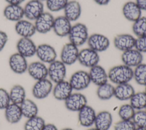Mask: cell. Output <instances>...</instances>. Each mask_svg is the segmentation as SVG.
<instances>
[{"label": "cell", "instance_id": "obj_3", "mask_svg": "<svg viewBox=\"0 0 146 130\" xmlns=\"http://www.w3.org/2000/svg\"><path fill=\"white\" fill-rule=\"evenodd\" d=\"M67 74V68L60 60H55L49 64L48 67V76L54 83L65 80Z\"/></svg>", "mask_w": 146, "mask_h": 130}, {"label": "cell", "instance_id": "obj_15", "mask_svg": "<svg viewBox=\"0 0 146 130\" xmlns=\"http://www.w3.org/2000/svg\"><path fill=\"white\" fill-rule=\"evenodd\" d=\"M36 46L31 38H21L17 42V52L25 57L31 58L36 54Z\"/></svg>", "mask_w": 146, "mask_h": 130}, {"label": "cell", "instance_id": "obj_24", "mask_svg": "<svg viewBox=\"0 0 146 130\" xmlns=\"http://www.w3.org/2000/svg\"><path fill=\"white\" fill-rule=\"evenodd\" d=\"M64 16L71 22L78 21L82 15V6L80 2L76 0L68 1L63 9Z\"/></svg>", "mask_w": 146, "mask_h": 130}, {"label": "cell", "instance_id": "obj_49", "mask_svg": "<svg viewBox=\"0 0 146 130\" xmlns=\"http://www.w3.org/2000/svg\"><path fill=\"white\" fill-rule=\"evenodd\" d=\"M87 130H98V129H97L96 128H90V129H87Z\"/></svg>", "mask_w": 146, "mask_h": 130}, {"label": "cell", "instance_id": "obj_35", "mask_svg": "<svg viewBox=\"0 0 146 130\" xmlns=\"http://www.w3.org/2000/svg\"><path fill=\"white\" fill-rule=\"evenodd\" d=\"M132 31L136 37L146 35V16H141L133 22Z\"/></svg>", "mask_w": 146, "mask_h": 130}, {"label": "cell", "instance_id": "obj_33", "mask_svg": "<svg viewBox=\"0 0 146 130\" xmlns=\"http://www.w3.org/2000/svg\"><path fill=\"white\" fill-rule=\"evenodd\" d=\"M46 124L43 117L36 115L27 119L24 125L25 130H42Z\"/></svg>", "mask_w": 146, "mask_h": 130}, {"label": "cell", "instance_id": "obj_46", "mask_svg": "<svg viewBox=\"0 0 146 130\" xmlns=\"http://www.w3.org/2000/svg\"><path fill=\"white\" fill-rule=\"evenodd\" d=\"M97 5L100 6L107 5L111 0H93Z\"/></svg>", "mask_w": 146, "mask_h": 130}, {"label": "cell", "instance_id": "obj_32", "mask_svg": "<svg viewBox=\"0 0 146 130\" xmlns=\"http://www.w3.org/2000/svg\"><path fill=\"white\" fill-rule=\"evenodd\" d=\"M129 100V104L135 110H143L146 108V94L144 91L135 92Z\"/></svg>", "mask_w": 146, "mask_h": 130}, {"label": "cell", "instance_id": "obj_36", "mask_svg": "<svg viewBox=\"0 0 146 130\" xmlns=\"http://www.w3.org/2000/svg\"><path fill=\"white\" fill-rule=\"evenodd\" d=\"M135 109L130 104H124L120 106L118 111V115L121 120H132L135 114Z\"/></svg>", "mask_w": 146, "mask_h": 130}, {"label": "cell", "instance_id": "obj_39", "mask_svg": "<svg viewBox=\"0 0 146 130\" xmlns=\"http://www.w3.org/2000/svg\"><path fill=\"white\" fill-rule=\"evenodd\" d=\"M136 126L132 120H121L114 126V130H135Z\"/></svg>", "mask_w": 146, "mask_h": 130}, {"label": "cell", "instance_id": "obj_22", "mask_svg": "<svg viewBox=\"0 0 146 130\" xmlns=\"http://www.w3.org/2000/svg\"><path fill=\"white\" fill-rule=\"evenodd\" d=\"M96 113L95 109L87 104L78 111L79 124L84 127H90L94 124Z\"/></svg>", "mask_w": 146, "mask_h": 130}, {"label": "cell", "instance_id": "obj_30", "mask_svg": "<svg viewBox=\"0 0 146 130\" xmlns=\"http://www.w3.org/2000/svg\"><path fill=\"white\" fill-rule=\"evenodd\" d=\"M25 88L20 84L14 85L9 92L10 99L11 103L20 105L26 98Z\"/></svg>", "mask_w": 146, "mask_h": 130}, {"label": "cell", "instance_id": "obj_14", "mask_svg": "<svg viewBox=\"0 0 146 130\" xmlns=\"http://www.w3.org/2000/svg\"><path fill=\"white\" fill-rule=\"evenodd\" d=\"M9 65L11 70L14 73L23 74L27 71L29 64L27 58L18 52H15L9 57Z\"/></svg>", "mask_w": 146, "mask_h": 130}, {"label": "cell", "instance_id": "obj_7", "mask_svg": "<svg viewBox=\"0 0 146 130\" xmlns=\"http://www.w3.org/2000/svg\"><path fill=\"white\" fill-rule=\"evenodd\" d=\"M79 52L78 47L70 42L67 43L61 50L60 60L66 66L72 65L78 61Z\"/></svg>", "mask_w": 146, "mask_h": 130}, {"label": "cell", "instance_id": "obj_37", "mask_svg": "<svg viewBox=\"0 0 146 130\" xmlns=\"http://www.w3.org/2000/svg\"><path fill=\"white\" fill-rule=\"evenodd\" d=\"M68 0H46V5L50 12H58L63 10Z\"/></svg>", "mask_w": 146, "mask_h": 130}, {"label": "cell", "instance_id": "obj_47", "mask_svg": "<svg viewBox=\"0 0 146 130\" xmlns=\"http://www.w3.org/2000/svg\"><path fill=\"white\" fill-rule=\"evenodd\" d=\"M135 130H146V128H141V127H136Z\"/></svg>", "mask_w": 146, "mask_h": 130}, {"label": "cell", "instance_id": "obj_40", "mask_svg": "<svg viewBox=\"0 0 146 130\" xmlns=\"http://www.w3.org/2000/svg\"><path fill=\"white\" fill-rule=\"evenodd\" d=\"M11 103L9 92L3 88H0V109H5Z\"/></svg>", "mask_w": 146, "mask_h": 130}, {"label": "cell", "instance_id": "obj_10", "mask_svg": "<svg viewBox=\"0 0 146 130\" xmlns=\"http://www.w3.org/2000/svg\"><path fill=\"white\" fill-rule=\"evenodd\" d=\"M24 17L30 21H35L44 11V5L39 0H30L23 7Z\"/></svg>", "mask_w": 146, "mask_h": 130}, {"label": "cell", "instance_id": "obj_19", "mask_svg": "<svg viewBox=\"0 0 146 130\" xmlns=\"http://www.w3.org/2000/svg\"><path fill=\"white\" fill-rule=\"evenodd\" d=\"M122 14L125 19L134 22L142 16V10L134 1L125 2L121 9Z\"/></svg>", "mask_w": 146, "mask_h": 130}, {"label": "cell", "instance_id": "obj_21", "mask_svg": "<svg viewBox=\"0 0 146 130\" xmlns=\"http://www.w3.org/2000/svg\"><path fill=\"white\" fill-rule=\"evenodd\" d=\"M14 29L21 38H31L36 32L34 23L27 19H21L15 24Z\"/></svg>", "mask_w": 146, "mask_h": 130}, {"label": "cell", "instance_id": "obj_9", "mask_svg": "<svg viewBox=\"0 0 146 130\" xmlns=\"http://www.w3.org/2000/svg\"><path fill=\"white\" fill-rule=\"evenodd\" d=\"M54 17L50 12L44 11L35 21L34 26L36 31L39 34H44L52 30Z\"/></svg>", "mask_w": 146, "mask_h": 130}, {"label": "cell", "instance_id": "obj_28", "mask_svg": "<svg viewBox=\"0 0 146 130\" xmlns=\"http://www.w3.org/2000/svg\"><path fill=\"white\" fill-rule=\"evenodd\" d=\"M4 110L5 119L10 124L18 123L23 117L19 105L11 103Z\"/></svg>", "mask_w": 146, "mask_h": 130}, {"label": "cell", "instance_id": "obj_20", "mask_svg": "<svg viewBox=\"0 0 146 130\" xmlns=\"http://www.w3.org/2000/svg\"><path fill=\"white\" fill-rule=\"evenodd\" d=\"M73 89L68 81L64 80L57 83L53 87L52 95L58 100H66L72 93Z\"/></svg>", "mask_w": 146, "mask_h": 130}, {"label": "cell", "instance_id": "obj_17", "mask_svg": "<svg viewBox=\"0 0 146 130\" xmlns=\"http://www.w3.org/2000/svg\"><path fill=\"white\" fill-rule=\"evenodd\" d=\"M27 71L36 81L46 79L48 76V67L40 61H34L30 63Z\"/></svg>", "mask_w": 146, "mask_h": 130}, {"label": "cell", "instance_id": "obj_34", "mask_svg": "<svg viewBox=\"0 0 146 130\" xmlns=\"http://www.w3.org/2000/svg\"><path fill=\"white\" fill-rule=\"evenodd\" d=\"M133 79L137 84L146 86V63H141L134 68Z\"/></svg>", "mask_w": 146, "mask_h": 130}, {"label": "cell", "instance_id": "obj_13", "mask_svg": "<svg viewBox=\"0 0 146 130\" xmlns=\"http://www.w3.org/2000/svg\"><path fill=\"white\" fill-rule=\"evenodd\" d=\"M87 104V99L84 95L80 92L72 93L64 100L66 108L72 112H78Z\"/></svg>", "mask_w": 146, "mask_h": 130}, {"label": "cell", "instance_id": "obj_16", "mask_svg": "<svg viewBox=\"0 0 146 130\" xmlns=\"http://www.w3.org/2000/svg\"><path fill=\"white\" fill-rule=\"evenodd\" d=\"M121 60L123 64L133 68L143 63V55L133 48L122 52Z\"/></svg>", "mask_w": 146, "mask_h": 130}, {"label": "cell", "instance_id": "obj_29", "mask_svg": "<svg viewBox=\"0 0 146 130\" xmlns=\"http://www.w3.org/2000/svg\"><path fill=\"white\" fill-rule=\"evenodd\" d=\"M19 105L23 117L29 119L38 115V108L33 100L26 99Z\"/></svg>", "mask_w": 146, "mask_h": 130}, {"label": "cell", "instance_id": "obj_1", "mask_svg": "<svg viewBox=\"0 0 146 130\" xmlns=\"http://www.w3.org/2000/svg\"><path fill=\"white\" fill-rule=\"evenodd\" d=\"M133 69L124 64L111 67L108 71V80L116 85L129 83L133 79Z\"/></svg>", "mask_w": 146, "mask_h": 130}, {"label": "cell", "instance_id": "obj_26", "mask_svg": "<svg viewBox=\"0 0 146 130\" xmlns=\"http://www.w3.org/2000/svg\"><path fill=\"white\" fill-rule=\"evenodd\" d=\"M135 93L133 87L129 83L118 84L115 87L114 96L120 101L130 100Z\"/></svg>", "mask_w": 146, "mask_h": 130}, {"label": "cell", "instance_id": "obj_44", "mask_svg": "<svg viewBox=\"0 0 146 130\" xmlns=\"http://www.w3.org/2000/svg\"><path fill=\"white\" fill-rule=\"evenodd\" d=\"M42 130H58V129L54 124L48 123V124H45Z\"/></svg>", "mask_w": 146, "mask_h": 130}, {"label": "cell", "instance_id": "obj_31", "mask_svg": "<svg viewBox=\"0 0 146 130\" xmlns=\"http://www.w3.org/2000/svg\"><path fill=\"white\" fill-rule=\"evenodd\" d=\"M115 87L111 83L107 82L98 86L96 95L98 98L102 100H107L114 96Z\"/></svg>", "mask_w": 146, "mask_h": 130}, {"label": "cell", "instance_id": "obj_5", "mask_svg": "<svg viewBox=\"0 0 146 130\" xmlns=\"http://www.w3.org/2000/svg\"><path fill=\"white\" fill-rule=\"evenodd\" d=\"M87 43L89 48L99 53L105 51L109 48L110 40L106 35L96 32L89 35Z\"/></svg>", "mask_w": 146, "mask_h": 130}, {"label": "cell", "instance_id": "obj_6", "mask_svg": "<svg viewBox=\"0 0 146 130\" xmlns=\"http://www.w3.org/2000/svg\"><path fill=\"white\" fill-rule=\"evenodd\" d=\"M78 61L82 66L90 68L99 64L100 56L98 52L87 47L79 50Z\"/></svg>", "mask_w": 146, "mask_h": 130}, {"label": "cell", "instance_id": "obj_43", "mask_svg": "<svg viewBox=\"0 0 146 130\" xmlns=\"http://www.w3.org/2000/svg\"><path fill=\"white\" fill-rule=\"evenodd\" d=\"M135 2L142 11H146V0H135Z\"/></svg>", "mask_w": 146, "mask_h": 130}, {"label": "cell", "instance_id": "obj_52", "mask_svg": "<svg viewBox=\"0 0 146 130\" xmlns=\"http://www.w3.org/2000/svg\"><path fill=\"white\" fill-rule=\"evenodd\" d=\"M145 111H146V108H145Z\"/></svg>", "mask_w": 146, "mask_h": 130}, {"label": "cell", "instance_id": "obj_25", "mask_svg": "<svg viewBox=\"0 0 146 130\" xmlns=\"http://www.w3.org/2000/svg\"><path fill=\"white\" fill-rule=\"evenodd\" d=\"M3 15L7 20L16 23L24 18L23 7L21 5L8 4L3 9Z\"/></svg>", "mask_w": 146, "mask_h": 130}, {"label": "cell", "instance_id": "obj_2", "mask_svg": "<svg viewBox=\"0 0 146 130\" xmlns=\"http://www.w3.org/2000/svg\"><path fill=\"white\" fill-rule=\"evenodd\" d=\"M89 35L87 26L83 23L78 22L72 25L68 38L69 42L79 47L87 43Z\"/></svg>", "mask_w": 146, "mask_h": 130}, {"label": "cell", "instance_id": "obj_23", "mask_svg": "<svg viewBox=\"0 0 146 130\" xmlns=\"http://www.w3.org/2000/svg\"><path fill=\"white\" fill-rule=\"evenodd\" d=\"M91 83L99 86L108 82V72L99 64L90 68L88 72Z\"/></svg>", "mask_w": 146, "mask_h": 130}, {"label": "cell", "instance_id": "obj_51", "mask_svg": "<svg viewBox=\"0 0 146 130\" xmlns=\"http://www.w3.org/2000/svg\"><path fill=\"white\" fill-rule=\"evenodd\" d=\"M39 1H42V2H43V1H46V0H39Z\"/></svg>", "mask_w": 146, "mask_h": 130}, {"label": "cell", "instance_id": "obj_42", "mask_svg": "<svg viewBox=\"0 0 146 130\" xmlns=\"http://www.w3.org/2000/svg\"><path fill=\"white\" fill-rule=\"evenodd\" d=\"M8 40L9 36L7 34L2 30H0V52L3 50Z\"/></svg>", "mask_w": 146, "mask_h": 130}, {"label": "cell", "instance_id": "obj_38", "mask_svg": "<svg viewBox=\"0 0 146 130\" xmlns=\"http://www.w3.org/2000/svg\"><path fill=\"white\" fill-rule=\"evenodd\" d=\"M132 120L136 127L146 128V111L143 109L135 111Z\"/></svg>", "mask_w": 146, "mask_h": 130}, {"label": "cell", "instance_id": "obj_18", "mask_svg": "<svg viewBox=\"0 0 146 130\" xmlns=\"http://www.w3.org/2000/svg\"><path fill=\"white\" fill-rule=\"evenodd\" d=\"M72 25L71 22L64 15L58 16L54 19L52 30L58 36H68Z\"/></svg>", "mask_w": 146, "mask_h": 130}, {"label": "cell", "instance_id": "obj_8", "mask_svg": "<svg viewBox=\"0 0 146 130\" xmlns=\"http://www.w3.org/2000/svg\"><path fill=\"white\" fill-rule=\"evenodd\" d=\"M52 82L47 78L37 80L32 88V94L36 99L46 98L52 92Z\"/></svg>", "mask_w": 146, "mask_h": 130}, {"label": "cell", "instance_id": "obj_48", "mask_svg": "<svg viewBox=\"0 0 146 130\" xmlns=\"http://www.w3.org/2000/svg\"><path fill=\"white\" fill-rule=\"evenodd\" d=\"M62 130H74V129H72V128H64Z\"/></svg>", "mask_w": 146, "mask_h": 130}, {"label": "cell", "instance_id": "obj_50", "mask_svg": "<svg viewBox=\"0 0 146 130\" xmlns=\"http://www.w3.org/2000/svg\"><path fill=\"white\" fill-rule=\"evenodd\" d=\"M144 92L146 94V86H145V91H144Z\"/></svg>", "mask_w": 146, "mask_h": 130}, {"label": "cell", "instance_id": "obj_4", "mask_svg": "<svg viewBox=\"0 0 146 130\" xmlns=\"http://www.w3.org/2000/svg\"><path fill=\"white\" fill-rule=\"evenodd\" d=\"M68 82L73 90L78 91L86 89L91 83L88 72L84 70H78L74 72Z\"/></svg>", "mask_w": 146, "mask_h": 130}, {"label": "cell", "instance_id": "obj_12", "mask_svg": "<svg viewBox=\"0 0 146 130\" xmlns=\"http://www.w3.org/2000/svg\"><path fill=\"white\" fill-rule=\"evenodd\" d=\"M136 36L128 33L116 35L113 39L114 47L118 50L124 52L135 48Z\"/></svg>", "mask_w": 146, "mask_h": 130}, {"label": "cell", "instance_id": "obj_45", "mask_svg": "<svg viewBox=\"0 0 146 130\" xmlns=\"http://www.w3.org/2000/svg\"><path fill=\"white\" fill-rule=\"evenodd\" d=\"M25 0H5V1L9 5H21Z\"/></svg>", "mask_w": 146, "mask_h": 130}, {"label": "cell", "instance_id": "obj_11", "mask_svg": "<svg viewBox=\"0 0 146 130\" xmlns=\"http://www.w3.org/2000/svg\"><path fill=\"white\" fill-rule=\"evenodd\" d=\"M35 55L39 61L50 64L56 60L57 53L55 48L47 43H42L36 47Z\"/></svg>", "mask_w": 146, "mask_h": 130}, {"label": "cell", "instance_id": "obj_41", "mask_svg": "<svg viewBox=\"0 0 146 130\" xmlns=\"http://www.w3.org/2000/svg\"><path fill=\"white\" fill-rule=\"evenodd\" d=\"M135 48L141 53H146V35L136 37Z\"/></svg>", "mask_w": 146, "mask_h": 130}, {"label": "cell", "instance_id": "obj_27", "mask_svg": "<svg viewBox=\"0 0 146 130\" xmlns=\"http://www.w3.org/2000/svg\"><path fill=\"white\" fill-rule=\"evenodd\" d=\"M112 115L109 111H100L96 114L95 128L98 130H108L112 125Z\"/></svg>", "mask_w": 146, "mask_h": 130}]
</instances>
